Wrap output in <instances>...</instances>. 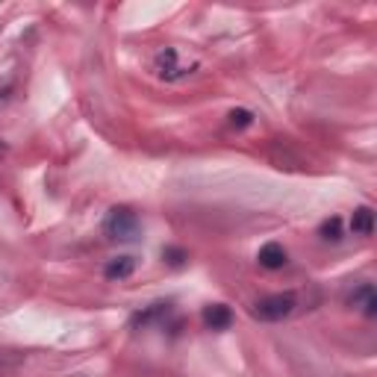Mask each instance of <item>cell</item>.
I'll list each match as a JSON object with an SVG mask.
<instances>
[{
    "label": "cell",
    "mask_w": 377,
    "mask_h": 377,
    "mask_svg": "<svg viewBox=\"0 0 377 377\" xmlns=\"http://www.w3.org/2000/svg\"><path fill=\"white\" fill-rule=\"evenodd\" d=\"M136 271V260L133 256H118V260H112L106 265V280H124V277H130Z\"/></svg>",
    "instance_id": "cell-5"
},
{
    "label": "cell",
    "mask_w": 377,
    "mask_h": 377,
    "mask_svg": "<svg viewBox=\"0 0 377 377\" xmlns=\"http://www.w3.org/2000/svg\"><path fill=\"white\" fill-rule=\"evenodd\" d=\"M174 59H177V53L171 51V47L156 56V65H160V74H162V77H174V74H177V71H174Z\"/></svg>",
    "instance_id": "cell-8"
},
{
    "label": "cell",
    "mask_w": 377,
    "mask_h": 377,
    "mask_svg": "<svg viewBox=\"0 0 377 377\" xmlns=\"http://www.w3.org/2000/svg\"><path fill=\"white\" fill-rule=\"evenodd\" d=\"M3 156H6V145L0 142V160H3Z\"/></svg>",
    "instance_id": "cell-12"
},
{
    "label": "cell",
    "mask_w": 377,
    "mask_h": 377,
    "mask_svg": "<svg viewBox=\"0 0 377 377\" xmlns=\"http://www.w3.org/2000/svg\"><path fill=\"white\" fill-rule=\"evenodd\" d=\"M165 260L171 263V265H183V260H186V254L180 251V247H165Z\"/></svg>",
    "instance_id": "cell-11"
},
{
    "label": "cell",
    "mask_w": 377,
    "mask_h": 377,
    "mask_svg": "<svg viewBox=\"0 0 377 377\" xmlns=\"http://www.w3.org/2000/svg\"><path fill=\"white\" fill-rule=\"evenodd\" d=\"M351 230L360 233V236H369V233L374 230V212L369 210V206H360V210L354 212V218H351Z\"/></svg>",
    "instance_id": "cell-6"
},
{
    "label": "cell",
    "mask_w": 377,
    "mask_h": 377,
    "mask_svg": "<svg viewBox=\"0 0 377 377\" xmlns=\"http://www.w3.org/2000/svg\"><path fill=\"white\" fill-rule=\"evenodd\" d=\"M360 301H363V313H365V315H377V295H374L372 286H363V289L351 297L354 306L360 304Z\"/></svg>",
    "instance_id": "cell-7"
},
{
    "label": "cell",
    "mask_w": 377,
    "mask_h": 377,
    "mask_svg": "<svg viewBox=\"0 0 377 377\" xmlns=\"http://www.w3.org/2000/svg\"><path fill=\"white\" fill-rule=\"evenodd\" d=\"M295 304L297 301H295L292 292L269 295V297H263V301L254 306V315H256V319H263V321H280V319H286V315H292Z\"/></svg>",
    "instance_id": "cell-2"
},
{
    "label": "cell",
    "mask_w": 377,
    "mask_h": 377,
    "mask_svg": "<svg viewBox=\"0 0 377 377\" xmlns=\"http://www.w3.org/2000/svg\"><path fill=\"white\" fill-rule=\"evenodd\" d=\"M104 230L109 239H115V242H136L138 239V218L133 210H127V206H115V210H109V215H106Z\"/></svg>",
    "instance_id": "cell-1"
},
{
    "label": "cell",
    "mask_w": 377,
    "mask_h": 377,
    "mask_svg": "<svg viewBox=\"0 0 377 377\" xmlns=\"http://www.w3.org/2000/svg\"><path fill=\"white\" fill-rule=\"evenodd\" d=\"M260 265H265V269H283L286 265V251H283V245H277V242H269V245H263L260 247Z\"/></svg>",
    "instance_id": "cell-4"
},
{
    "label": "cell",
    "mask_w": 377,
    "mask_h": 377,
    "mask_svg": "<svg viewBox=\"0 0 377 377\" xmlns=\"http://www.w3.org/2000/svg\"><path fill=\"white\" fill-rule=\"evenodd\" d=\"M251 121H254V115L247 112V109H233V112H230V124L233 127H247Z\"/></svg>",
    "instance_id": "cell-10"
},
{
    "label": "cell",
    "mask_w": 377,
    "mask_h": 377,
    "mask_svg": "<svg viewBox=\"0 0 377 377\" xmlns=\"http://www.w3.org/2000/svg\"><path fill=\"white\" fill-rule=\"evenodd\" d=\"M230 321H233V313H230V306H224V304H212L204 310V324L212 327V330H227Z\"/></svg>",
    "instance_id": "cell-3"
},
{
    "label": "cell",
    "mask_w": 377,
    "mask_h": 377,
    "mask_svg": "<svg viewBox=\"0 0 377 377\" xmlns=\"http://www.w3.org/2000/svg\"><path fill=\"white\" fill-rule=\"evenodd\" d=\"M339 230H342V221H339V218H330V221L321 224V236H324V239H333V242L342 239Z\"/></svg>",
    "instance_id": "cell-9"
}]
</instances>
